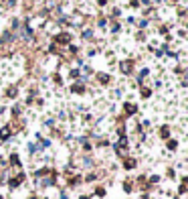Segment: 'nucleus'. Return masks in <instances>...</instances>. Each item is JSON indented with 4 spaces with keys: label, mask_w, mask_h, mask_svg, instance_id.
Returning a JSON list of instances; mask_svg holds the SVG:
<instances>
[{
    "label": "nucleus",
    "mask_w": 188,
    "mask_h": 199,
    "mask_svg": "<svg viewBox=\"0 0 188 199\" xmlns=\"http://www.w3.org/2000/svg\"><path fill=\"white\" fill-rule=\"evenodd\" d=\"M105 2H107V0H97V4H99V6H103Z\"/></svg>",
    "instance_id": "nucleus-1"
}]
</instances>
